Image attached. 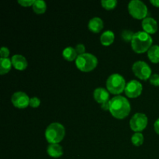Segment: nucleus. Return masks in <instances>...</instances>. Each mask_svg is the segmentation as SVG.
I'll return each instance as SVG.
<instances>
[{
    "label": "nucleus",
    "instance_id": "obj_1",
    "mask_svg": "<svg viewBox=\"0 0 159 159\" xmlns=\"http://www.w3.org/2000/svg\"><path fill=\"white\" fill-rule=\"evenodd\" d=\"M131 106L127 98L116 96L110 99V112L116 119L123 120L127 117L130 113Z\"/></svg>",
    "mask_w": 159,
    "mask_h": 159
},
{
    "label": "nucleus",
    "instance_id": "obj_2",
    "mask_svg": "<svg viewBox=\"0 0 159 159\" xmlns=\"http://www.w3.org/2000/svg\"><path fill=\"white\" fill-rule=\"evenodd\" d=\"M152 37L150 34L144 31H138L134 33L131 40V47L134 51L141 54L148 51L152 44Z\"/></svg>",
    "mask_w": 159,
    "mask_h": 159
},
{
    "label": "nucleus",
    "instance_id": "obj_3",
    "mask_svg": "<svg viewBox=\"0 0 159 159\" xmlns=\"http://www.w3.org/2000/svg\"><path fill=\"white\" fill-rule=\"evenodd\" d=\"M65 129L61 124L52 123L45 130V138L50 144H58L65 138Z\"/></svg>",
    "mask_w": 159,
    "mask_h": 159
},
{
    "label": "nucleus",
    "instance_id": "obj_4",
    "mask_svg": "<svg viewBox=\"0 0 159 159\" xmlns=\"http://www.w3.org/2000/svg\"><path fill=\"white\" fill-rule=\"evenodd\" d=\"M75 65L80 71L89 72L96 68L98 65V59L94 54L85 53L83 54L78 55L75 60Z\"/></svg>",
    "mask_w": 159,
    "mask_h": 159
},
{
    "label": "nucleus",
    "instance_id": "obj_5",
    "mask_svg": "<svg viewBox=\"0 0 159 159\" xmlns=\"http://www.w3.org/2000/svg\"><path fill=\"white\" fill-rule=\"evenodd\" d=\"M126 80L121 75L114 73L109 76L107 81V90L113 95H120L125 90Z\"/></svg>",
    "mask_w": 159,
    "mask_h": 159
},
{
    "label": "nucleus",
    "instance_id": "obj_6",
    "mask_svg": "<svg viewBox=\"0 0 159 159\" xmlns=\"http://www.w3.org/2000/svg\"><path fill=\"white\" fill-rule=\"evenodd\" d=\"M129 13L135 19L144 20L148 15V7L140 0H132L128 4Z\"/></svg>",
    "mask_w": 159,
    "mask_h": 159
},
{
    "label": "nucleus",
    "instance_id": "obj_7",
    "mask_svg": "<svg viewBox=\"0 0 159 159\" xmlns=\"http://www.w3.org/2000/svg\"><path fill=\"white\" fill-rule=\"evenodd\" d=\"M132 70L135 75L141 80H148L152 76V69L146 62L138 61L134 62L132 66Z\"/></svg>",
    "mask_w": 159,
    "mask_h": 159
},
{
    "label": "nucleus",
    "instance_id": "obj_8",
    "mask_svg": "<svg viewBox=\"0 0 159 159\" xmlns=\"http://www.w3.org/2000/svg\"><path fill=\"white\" fill-rule=\"evenodd\" d=\"M148 117L145 114L137 113L134 115L130 120V127L135 133L141 132L148 125Z\"/></svg>",
    "mask_w": 159,
    "mask_h": 159
},
{
    "label": "nucleus",
    "instance_id": "obj_9",
    "mask_svg": "<svg viewBox=\"0 0 159 159\" xmlns=\"http://www.w3.org/2000/svg\"><path fill=\"white\" fill-rule=\"evenodd\" d=\"M30 99L26 95V93L23 92H16L11 97V102L13 106L19 109L26 108L30 106Z\"/></svg>",
    "mask_w": 159,
    "mask_h": 159
},
{
    "label": "nucleus",
    "instance_id": "obj_10",
    "mask_svg": "<svg viewBox=\"0 0 159 159\" xmlns=\"http://www.w3.org/2000/svg\"><path fill=\"white\" fill-rule=\"evenodd\" d=\"M143 90L142 84L137 80H131L126 85L124 92L127 97L137 98L141 94Z\"/></svg>",
    "mask_w": 159,
    "mask_h": 159
},
{
    "label": "nucleus",
    "instance_id": "obj_11",
    "mask_svg": "<svg viewBox=\"0 0 159 159\" xmlns=\"http://www.w3.org/2000/svg\"><path fill=\"white\" fill-rule=\"evenodd\" d=\"M142 28L148 34H155L158 30V23L152 17H146L142 21Z\"/></svg>",
    "mask_w": 159,
    "mask_h": 159
},
{
    "label": "nucleus",
    "instance_id": "obj_12",
    "mask_svg": "<svg viewBox=\"0 0 159 159\" xmlns=\"http://www.w3.org/2000/svg\"><path fill=\"white\" fill-rule=\"evenodd\" d=\"M93 96H94L95 100L100 104L110 100V93L106 89L102 88V87L96 88L94 90Z\"/></svg>",
    "mask_w": 159,
    "mask_h": 159
},
{
    "label": "nucleus",
    "instance_id": "obj_13",
    "mask_svg": "<svg viewBox=\"0 0 159 159\" xmlns=\"http://www.w3.org/2000/svg\"><path fill=\"white\" fill-rule=\"evenodd\" d=\"M12 66L19 71H23L27 68V61L21 54H15L11 58Z\"/></svg>",
    "mask_w": 159,
    "mask_h": 159
},
{
    "label": "nucleus",
    "instance_id": "obj_14",
    "mask_svg": "<svg viewBox=\"0 0 159 159\" xmlns=\"http://www.w3.org/2000/svg\"><path fill=\"white\" fill-rule=\"evenodd\" d=\"M47 152L49 156L57 158L63 155V148L59 144H50L47 148Z\"/></svg>",
    "mask_w": 159,
    "mask_h": 159
},
{
    "label": "nucleus",
    "instance_id": "obj_15",
    "mask_svg": "<svg viewBox=\"0 0 159 159\" xmlns=\"http://www.w3.org/2000/svg\"><path fill=\"white\" fill-rule=\"evenodd\" d=\"M89 29L93 33H99L103 28V21L99 17H93L89 22Z\"/></svg>",
    "mask_w": 159,
    "mask_h": 159
},
{
    "label": "nucleus",
    "instance_id": "obj_16",
    "mask_svg": "<svg viewBox=\"0 0 159 159\" xmlns=\"http://www.w3.org/2000/svg\"><path fill=\"white\" fill-rule=\"evenodd\" d=\"M114 39V33L111 30H107L102 33L101 35L100 42L103 46H110L113 43Z\"/></svg>",
    "mask_w": 159,
    "mask_h": 159
},
{
    "label": "nucleus",
    "instance_id": "obj_17",
    "mask_svg": "<svg viewBox=\"0 0 159 159\" xmlns=\"http://www.w3.org/2000/svg\"><path fill=\"white\" fill-rule=\"evenodd\" d=\"M62 55H63L64 58L68 61H73L76 60L78 57V54L75 51V48H72V47H67L64 49L63 52H62Z\"/></svg>",
    "mask_w": 159,
    "mask_h": 159
},
{
    "label": "nucleus",
    "instance_id": "obj_18",
    "mask_svg": "<svg viewBox=\"0 0 159 159\" xmlns=\"http://www.w3.org/2000/svg\"><path fill=\"white\" fill-rule=\"evenodd\" d=\"M148 57L152 63H159V46L153 45L148 51Z\"/></svg>",
    "mask_w": 159,
    "mask_h": 159
},
{
    "label": "nucleus",
    "instance_id": "obj_19",
    "mask_svg": "<svg viewBox=\"0 0 159 159\" xmlns=\"http://www.w3.org/2000/svg\"><path fill=\"white\" fill-rule=\"evenodd\" d=\"M12 61L9 58H0V74L2 75L9 72L12 68Z\"/></svg>",
    "mask_w": 159,
    "mask_h": 159
},
{
    "label": "nucleus",
    "instance_id": "obj_20",
    "mask_svg": "<svg viewBox=\"0 0 159 159\" xmlns=\"http://www.w3.org/2000/svg\"><path fill=\"white\" fill-rule=\"evenodd\" d=\"M33 9L37 14L44 13L47 9L46 2L42 0H35V2L33 6Z\"/></svg>",
    "mask_w": 159,
    "mask_h": 159
},
{
    "label": "nucleus",
    "instance_id": "obj_21",
    "mask_svg": "<svg viewBox=\"0 0 159 159\" xmlns=\"http://www.w3.org/2000/svg\"><path fill=\"white\" fill-rule=\"evenodd\" d=\"M131 142L134 146H141L144 143V135L141 132H138L131 137Z\"/></svg>",
    "mask_w": 159,
    "mask_h": 159
},
{
    "label": "nucleus",
    "instance_id": "obj_22",
    "mask_svg": "<svg viewBox=\"0 0 159 159\" xmlns=\"http://www.w3.org/2000/svg\"><path fill=\"white\" fill-rule=\"evenodd\" d=\"M101 4L104 9L107 10H111L116 7L117 5V1L116 0H102L101 2Z\"/></svg>",
    "mask_w": 159,
    "mask_h": 159
},
{
    "label": "nucleus",
    "instance_id": "obj_23",
    "mask_svg": "<svg viewBox=\"0 0 159 159\" xmlns=\"http://www.w3.org/2000/svg\"><path fill=\"white\" fill-rule=\"evenodd\" d=\"M134 35V33L132 32L131 30H123V32L121 33V37H122L123 40H125L126 42H131Z\"/></svg>",
    "mask_w": 159,
    "mask_h": 159
},
{
    "label": "nucleus",
    "instance_id": "obj_24",
    "mask_svg": "<svg viewBox=\"0 0 159 159\" xmlns=\"http://www.w3.org/2000/svg\"><path fill=\"white\" fill-rule=\"evenodd\" d=\"M17 2L23 7H30L34 6L35 0H18Z\"/></svg>",
    "mask_w": 159,
    "mask_h": 159
},
{
    "label": "nucleus",
    "instance_id": "obj_25",
    "mask_svg": "<svg viewBox=\"0 0 159 159\" xmlns=\"http://www.w3.org/2000/svg\"><path fill=\"white\" fill-rule=\"evenodd\" d=\"M149 82H150V83L152 84V85H155V86H159V75H152L151 78L149 79Z\"/></svg>",
    "mask_w": 159,
    "mask_h": 159
},
{
    "label": "nucleus",
    "instance_id": "obj_26",
    "mask_svg": "<svg viewBox=\"0 0 159 159\" xmlns=\"http://www.w3.org/2000/svg\"><path fill=\"white\" fill-rule=\"evenodd\" d=\"M40 105V100L39 98L37 97L30 98V106L32 108H37V107H39V106Z\"/></svg>",
    "mask_w": 159,
    "mask_h": 159
},
{
    "label": "nucleus",
    "instance_id": "obj_27",
    "mask_svg": "<svg viewBox=\"0 0 159 159\" xmlns=\"http://www.w3.org/2000/svg\"><path fill=\"white\" fill-rule=\"evenodd\" d=\"M75 51L77 52L78 55H80V54H85V45L82 44V43H79V44L76 45L75 47Z\"/></svg>",
    "mask_w": 159,
    "mask_h": 159
},
{
    "label": "nucleus",
    "instance_id": "obj_28",
    "mask_svg": "<svg viewBox=\"0 0 159 159\" xmlns=\"http://www.w3.org/2000/svg\"><path fill=\"white\" fill-rule=\"evenodd\" d=\"M0 55L1 58H8L9 55V50L6 47H2L0 50Z\"/></svg>",
    "mask_w": 159,
    "mask_h": 159
},
{
    "label": "nucleus",
    "instance_id": "obj_29",
    "mask_svg": "<svg viewBox=\"0 0 159 159\" xmlns=\"http://www.w3.org/2000/svg\"><path fill=\"white\" fill-rule=\"evenodd\" d=\"M110 99L109 101H107V102L101 104V108H102L103 110H105V111H107V110H109V111H110Z\"/></svg>",
    "mask_w": 159,
    "mask_h": 159
},
{
    "label": "nucleus",
    "instance_id": "obj_30",
    "mask_svg": "<svg viewBox=\"0 0 159 159\" xmlns=\"http://www.w3.org/2000/svg\"><path fill=\"white\" fill-rule=\"evenodd\" d=\"M154 128H155V132H156L158 134H159V118L155 121V124H154Z\"/></svg>",
    "mask_w": 159,
    "mask_h": 159
},
{
    "label": "nucleus",
    "instance_id": "obj_31",
    "mask_svg": "<svg viewBox=\"0 0 159 159\" xmlns=\"http://www.w3.org/2000/svg\"><path fill=\"white\" fill-rule=\"evenodd\" d=\"M151 3L156 7H159V0H151Z\"/></svg>",
    "mask_w": 159,
    "mask_h": 159
}]
</instances>
